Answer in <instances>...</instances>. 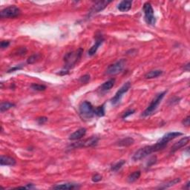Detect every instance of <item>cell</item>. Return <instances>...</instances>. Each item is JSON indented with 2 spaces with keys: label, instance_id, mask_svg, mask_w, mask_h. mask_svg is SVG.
<instances>
[{
  "label": "cell",
  "instance_id": "1",
  "mask_svg": "<svg viewBox=\"0 0 190 190\" xmlns=\"http://www.w3.org/2000/svg\"><path fill=\"white\" fill-rule=\"evenodd\" d=\"M82 54H83V49L79 48V49L76 51H72L68 53L64 57L65 61V69L68 71L70 68H73L77 62L79 61V60L81 58Z\"/></svg>",
  "mask_w": 190,
  "mask_h": 190
},
{
  "label": "cell",
  "instance_id": "2",
  "mask_svg": "<svg viewBox=\"0 0 190 190\" xmlns=\"http://www.w3.org/2000/svg\"><path fill=\"white\" fill-rule=\"evenodd\" d=\"M95 109L89 101H83L79 106L80 115L83 120H89L95 114Z\"/></svg>",
  "mask_w": 190,
  "mask_h": 190
},
{
  "label": "cell",
  "instance_id": "3",
  "mask_svg": "<svg viewBox=\"0 0 190 190\" xmlns=\"http://www.w3.org/2000/svg\"><path fill=\"white\" fill-rule=\"evenodd\" d=\"M166 94V91H163V92H161V93L158 94V95H157L155 97H154L153 100H152V102H151L149 105V106L146 108V110L143 112L142 116L147 117V116H149V115L152 114L156 110L157 108H158V105H159L160 102L162 101V100L164 97V96H165Z\"/></svg>",
  "mask_w": 190,
  "mask_h": 190
},
{
  "label": "cell",
  "instance_id": "4",
  "mask_svg": "<svg viewBox=\"0 0 190 190\" xmlns=\"http://www.w3.org/2000/svg\"><path fill=\"white\" fill-rule=\"evenodd\" d=\"M21 13L20 9L18 7L14 6H9L5 7L3 10H2L0 12V17L2 19H11L15 18L19 16Z\"/></svg>",
  "mask_w": 190,
  "mask_h": 190
},
{
  "label": "cell",
  "instance_id": "5",
  "mask_svg": "<svg viewBox=\"0 0 190 190\" xmlns=\"http://www.w3.org/2000/svg\"><path fill=\"white\" fill-rule=\"evenodd\" d=\"M126 62V60L122 59V60H119V61L116 62L115 63L110 65V66L107 68L105 74H106L107 75H116V74H118L119 73H120L123 70V68H125Z\"/></svg>",
  "mask_w": 190,
  "mask_h": 190
},
{
  "label": "cell",
  "instance_id": "6",
  "mask_svg": "<svg viewBox=\"0 0 190 190\" xmlns=\"http://www.w3.org/2000/svg\"><path fill=\"white\" fill-rule=\"evenodd\" d=\"M144 17L146 23L150 25H154L156 23V19L154 15V10L149 2H146L144 5Z\"/></svg>",
  "mask_w": 190,
  "mask_h": 190
},
{
  "label": "cell",
  "instance_id": "7",
  "mask_svg": "<svg viewBox=\"0 0 190 190\" xmlns=\"http://www.w3.org/2000/svg\"><path fill=\"white\" fill-rule=\"evenodd\" d=\"M153 152H154L153 145H152V146H144V147L140 149L135 152L132 157V160H134V161L142 160L144 159V158H146V157H147L148 155H149V154L153 153Z\"/></svg>",
  "mask_w": 190,
  "mask_h": 190
},
{
  "label": "cell",
  "instance_id": "8",
  "mask_svg": "<svg viewBox=\"0 0 190 190\" xmlns=\"http://www.w3.org/2000/svg\"><path fill=\"white\" fill-rule=\"evenodd\" d=\"M99 138L97 137H91L87 140H85L83 141H80V142L75 143V144L71 145L70 147L76 149L80 147H91V146H95L98 143Z\"/></svg>",
  "mask_w": 190,
  "mask_h": 190
},
{
  "label": "cell",
  "instance_id": "9",
  "mask_svg": "<svg viewBox=\"0 0 190 190\" xmlns=\"http://www.w3.org/2000/svg\"><path fill=\"white\" fill-rule=\"evenodd\" d=\"M131 88V83L130 82H127L123 85L122 87L120 88L118 91H117V93L115 94V95L114 96V97L111 99V103L113 105H116L120 101L121 98H122L123 95H124L125 93H126L129 91V89Z\"/></svg>",
  "mask_w": 190,
  "mask_h": 190
},
{
  "label": "cell",
  "instance_id": "10",
  "mask_svg": "<svg viewBox=\"0 0 190 190\" xmlns=\"http://www.w3.org/2000/svg\"><path fill=\"white\" fill-rule=\"evenodd\" d=\"M111 2V1H98L97 2L95 5L92 6L91 8V11L89 12V15H93L95 14V13H99L100 11H103V9H105V7L109 4H110Z\"/></svg>",
  "mask_w": 190,
  "mask_h": 190
},
{
  "label": "cell",
  "instance_id": "11",
  "mask_svg": "<svg viewBox=\"0 0 190 190\" xmlns=\"http://www.w3.org/2000/svg\"><path fill=\"white\" fill-rule=\"evenodd\" d=\"M189 137H184V138L181 139V140L178 141L177 143H175V144L172 146L171 152L174 153V152H175L176 151L184 147V146H187V145L189 144Z\"/></svg>",
  "mask_w": 190,
  "mask_h": 190
},
{
  "label": "cell",
  "instance_id": "12",
  "mask_svg": "<svg viewBox=\"0 0 190 190\" xmlns=\"http://www.w3.org/2000/svg\"><path fill=\"white\" fill-rule=\"evenodd\" d=\"M183 134L181 132H169L167 133V134H166L165 135H163V136L162 137L161 139H160L159 141L163 143V144L167 145L168 143L169 142V141H171L172 140H174V139L178 138V137L181 136Z\"/></svg>",
  "mask_w": 190,
  "mask_h": 190
},
{
  "label": "cell",
  "instance_id": "13",
  "mask_svg": "<svg viewBox=\"0 0 190 190\" xmlns=\"http://www.w3.org/2000/svg\"><path fill=\"white\" fill-rule=\"evenodd\" d=\"M103 41H104V39H103L102 35H99V36L97 37L95 45H94V46L89 50V51H88V54H89V56L95 55L96 53H97V51L98 49V48L101 46Z\"/></svg>",
  "mask_w": 190,
  "mask_h": 190
},
{
  "label": "cell",
  "instance_id": "14",
  "mask_svg": "<svg viewBox=\"0 0 190 190\" xmlns=\"http://www.w3.org/2000/svg\"><path fill=\"white\" fill-rule=\"evenodd\" d=\"M85 134H86V129L85 128L79 129L78 130L74 132V133H72V134L70 135L69 140H80V139L83 138V137L85 135Z\"/></svg>",
  "mask_w": 190,
  "mask_h": 190
},
{
  "label": "cell",
  "instance_id": "15",
  "mask_svg": "<svg viewBox=\"0 0 190 190\" xmlns=\"http://www.w3.org/2000/svg\"><path fill=\"white\" fill-rule=\"evenodd\" d=\"M16 160L14 158L8 156L2 155L0 158V164L1 166H13L16 165Z\"/></svg>",
  "mask_w": 190,
  "mask_h": 190
},
{
  "label": "cell",
  "instance_id": "16",
  "mask_svg": "<svg viewBox=\"0 0 190 190\" xmlns=\"http://www.w3.org/2000/svg\"><path fill=\"white\" fill-rule=\"evenodd\" d=\"M52 188L54 189H78L79 187L75 183H66L62 184H57V185L54 186Z\"/></svg>",
  "mask_w": 190,
  "mask_h": 190
},
{
  "label": "cell",
  "instance_id": "17",
  "mask_svg": "<svg viewBox=\"0 0 190 190\" xmlns=\"http://www.w3.org/2000/svg\"><path fill=\"white\" fill-rule=\"evenodd\" d=\"M132 5V1H129V0H124V1H122L119 4L118 6H117V8L121 12H126V11H129V10L131 9Z\"/></svg>",
  "mask_w": 190,
  "mask_h": 190
},
{
  "label": "cell",
  "instance_id": "18",
  "mask_svg": "<svg viewBox=\"0 0 190 190\" xmlns=\"http://www.w3.org/2000/svg\"><path fill=\"white\" fill-rule=\"evenodd\" d=\"M134 143V140L132 138H126L119 140L117 143V145L119 146H122V147H126V146H129L131 145H132Z\"/></svg>",
  "mask_w": 190,
  "mask_h": 190
},
{
  "label": "cell",
  "instance_id": "19",
  "mask_svg": "<svg viewBox=\"0 0 190 190\" xmlns=\"http://www.w3.org/2000/svg\"><path fill=\"white\" fill-rule=\"evenodd\" d=\"M114 83H115V79L112 78V79L109 80L108 81L105 82V83L100 86L101 91H109V90H110L111 88L113 87L114 85Z\"/></svg>",
  "mask_w": 190,
  "mask_h": 190
},
{
  "label": "cell",
  "instance_id": "20",
  "mask_svg": "<svg viewBox=\"0 0 190 190\" xmlns=\"http://www.w3.org/2000/svg\"><path fill=\"white\" fill-rule=\"evenodd\" d=\"M162 74L163 71L161 70L151 71L148 72L147 74H146L145 78H146V79H153V78H156L160 75H162Z\"/></svg>",
  "mask_w": 190,
  "mask_h": 190
},
{
  "label": "cell",
  "instance_id": "21",
  "mask_svg": "<svg viewBox=\"0 0 190 190\" xmlns=\"http://www.w3.org/2000/svg\"><path fill=\"white\" fill-rule=\"evenodd\" d=\"M140 175L141 172L140 171L134 172L129 176L128 178H127V181H128L129 183H134L137 180L139 179V178L140 177Z\"/></svg>",
  "mask_w": 190,
  "mask_h": 190
},
{
  "label": "cell",
  "instance_id": "22",
  "mask_svg": "<svg viewBox=\"0 0 190 190\" xmlns=\"http://www.w3.org/2000/svg\"><path fill=\"white\" fill-rule=\"evenodd\" d=\"M15 106V104H13L12 103H10V102H3L0 105V111L2 113H3L4 111H6L9 110L10 109Z\"/></svg>",
  "mask_w": 190,
  "mask_h": 190
},
{
  "label": "cell",
  "instance_id": "23",
  "mask_svg": "<svg viewBox=\"0 0 190 190\" xmlns=\"http://www.w3.org/2000/svg\"><path fill=\"white\" fill-rule=\"evenodd\" d=\"M126 163V160H121L120 161L117 162L116 163L113 164L112 166H111V171L113 172H117L118 170H120L121 168L123 167V166Z\"/></svg>",
  "mask_w": 190,
  "mask_h": 190
},
{
  "label": "cell",
  "instance_id": "24",
  "mask_svg": "<svg viewBox=\"0 0 190 190\" xmlns=\"http://www.w3.org/2000/svg\"><path fill=\"white\" fill-rule=\"evenodd\" d=\"M181 178H175L174 180H172V181H171L170 182H168L167 183L164 184L163 187H160V189H166V188H169L172 187V186H175V184H177L178 183H180L181 182Z\"/></svg>",
  "mask_w": 190,
  "mask_h": 190
},
{
  "label": "cell",
  "instance_id": "25",
  "mask_svg": "<svg viewBox=\"0 0 190 190\" xmlns=\"http://www.w3.org/2000/svg\"><path fill=\"white\" fill-rule=\"evenodd\" d=\"M95 114L98 117H103L105 115V107L104 105L97 107L95 109Z\"/></svg>",
  "mask_w": 190,
  "mask_h": 190
},
{
  "label": "cell",
  "instance_id": "26",
  "mask_svg": "<svg viewBox=\"0 0 190 190\" xmlns=\"http://www.w3.org/2000/svg\"><path fill=\"white\" fill-rule=\"evenodd\" d=\"M31 89L35 90V91H45L46 89V86L44 85H40V84H37V83H33L31 85Z\"/></svg>",
  "mask_w": 190,
  "mask_h": 190
},
{
  "label": "cell",
  "instance_id": "27",
  "mask_svg": "<svg viewBox=\"0 0 190 190\" xmlns=\"http://www.w3.org/2000/svg\"><path fill=\"white\" fill-rule=\"evenodd\" d=\"M40 58V55L39 54H34V55L31 56L28 60H27V63L28 64H33L34 62H36L37 61V60Z\"/></svg>",
  "mask_w": 190,
  "mask_h": 190
},
{
  "label": "cell",
  "instance_id": "28",
  "mask_svg": "<svg viewBox=\"0 0 190 190\" xmlns=\"http://www.w3.org/2000/svg\"><path fill=\"white\" fill-rule=\"evenodd\" d=\"M90 80V75L89 74H85L83 77L80 78V82L81 83H88Z\"/></svg>",
  "mask_w": 190,
  "mask_h": 190
},
{
  "label": "cell",
  "instance_id": "29",
  "mask_svg": "<svg viewBox=\"0 0 190 190\" xmlns=\"http://www.w3.org/2000/svg\"><path fill=\"white\" fill-rule=\"evenodd\" d=\"M157 162V157L156 156H153L152 157V158H150L149 160L147 163V165H146V167L149 168L152 166V165H154V163Z\"/></svg>",
  "mask_w": 190,
  "mask_h": 190
},
{
  "label": "cell",
  "instance_id": "30",
  "mask_svg": "<svg viewBox=\"0 0 190 190\" xmlns=\"http://www.w3.org/2000/svg\"><path fill=\"white\" fill-rule=\"evenodd\" d=\"M37 121L40 125H42L48 121V118H47L46 117H39V118H37Z\"/></svg>",
  "mask_w": 190,
  "mask_h": 190
},
{
  "label": "cell",
  "instance_id": "31",
  "mask_svg": "<svg viewBox=\"0 0 190 190\" xmlns=\"http://www.w3.org/2000/svg\"><path fill=\"white\" fill-rule=\"evenodd\" d=\"M135 112V110H128V111H126V112H124V114H123L122 115V118L123 119H125V118H126V117H128L129 116H130V115H132V114H134Z\"/></svg>",
  "mask_w": 190,
  "mask_h": 190
},
{
  "label": "cell",
  "instance_id": "32",
  "mask_svg": "<svg viewBox=\"0 0 190 190\" xmlns=\"http://www.w3.org/2000/svg\"><path fill=\"white\" fill-rule=\"evenodd\" d=\"M102 180V176L98 175V174H96L92 177V181L95 182V183H97V182L100 181Z\"/></svg>",
  "mask_w": 190,
  "mask_h": 190
},
{
  "label": "cell",
  "instance_id": "33",
  "mask_svg": "<svg viewBox=\"0 0 190 190\" xmlns=\"http://www.w3.org/2000/svg\"><path fill=\"white\" fill-rule=\"evenodd\" d=\"M22 67H23L22 65H19V66H15V67L11 68V69H9L8 71H7V73H11V72H13V71H15L20 70V69H22Z\"/></svg>",
  "mask_w": 190,
  "mask_h": 190
},
{
  "label": "cell",
  "instance_id": "34",
  "mask_svg": "<svg viewBox=\"0 0 190 190\" xmlns=\"http://www.w3.org/2000/svg\"><path fill=\"white\" fill-rule=\"evenodd\" d=\"M10 45L9 41H2L1 42V48L4 49V48H6L8 47Z\"/></svg>",
  "mask_w": 190,
  "mask_h": 190
},
{
  "label": "cell",
  "instance_id": "35",
  "mask_svg": "<svg viewBox=\"0 0 190 190\" xmlns=\"http://www.w3.org/2000/svg\"><path fill=\"white\" fill-rule=\"evenodd\" d=\"M182 123L184 125V126H189V123H190V117L189 116H187V117H186L185 119L183 120V122H182Z\"/></svg>",
  "mask_w": 190,
  "mask_h": 190
},
{
  "label": "cell",
  "instance_id": "36",
  "mask_svg": "<svg viewBox=\"0 0 190 190\" xmlns=\"http://www.w3.org/2000/svg\"><path fill=\"white\" fill-rule=\"evenodd\" d=\"M184 71H189V63H187L186 66H184L183 67Z\"/></svg>",
  "mask_w": 190,
  "mask_h": 190
},
{
  "label": "cell",
  "instance_id": "37",
  "mask_svg": "<svg viewBox=\"0 0 190 190\" xmlns=\"http://www.w3.org/2000/svg\"><path fill=\"white\" fill-rule=\"evenodd\" d=\"M189 183H190V182H189V181H188V182H187V185H186V187H184V188H185V189H189Z\"/></svg>",
  "mask_w": 190,
  "mask_h": 190
}]
</instances>
